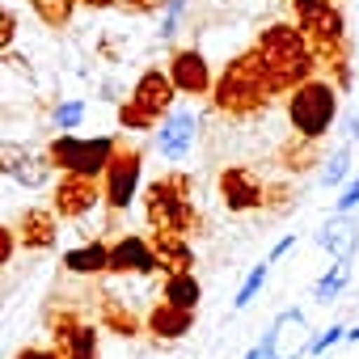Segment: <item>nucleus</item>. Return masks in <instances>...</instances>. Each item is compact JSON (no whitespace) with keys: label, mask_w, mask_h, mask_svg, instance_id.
<instances>
[{"label":"nucleus","mask_w":359,"mask_h":359,"mask_svg":"<svg viewBox=\"0 0 359 359\" xmlns=\"http://www.w3.org/2000/svg\"><path fill=\"white\" fill-rule=\"evenodd\" d=\"M254 51H258L262 64H266V76H271L275 97H279V93H292L296 85H304V81L317 76V60H313L309 39L300 34L296 22H275V26H266V30L254 39Z\"/></svg>","instance_id":"1"},{"label":"nucleus","mask_w":359,"mask_h":359,"mask_svg":"<svg viewBox=\"0 0 359 359\" xmlns=\"http://www.w3.org/2000/svg\"><path fill=\"white\" fill-rule=\"evenodd\" d=\"M271 97H275V89H271L266 64H262V55L254 47L233 55L224 64V72L216 76V85H212V106L220 114H233V118H250V114L266 110Z\"/></svg>","instance_id":"2"},{"label":"nucleus","mask_w":359,"mask_h":359,"mask_svg":"<svg viewBox=\"0 0 359 359\" xmlns=\"http://www.w3.org/2000/svg\"><path fill=\"white\" fill-rule=\"evenodd\" d=\"M195 182L191 173H165L148 187L144 195V220L152 233H177V237H191V229L199 224L195 212Z\"/></svg>","instance_id":"3"},{"label":"nucleus","mask_w":359,"mask_h":359,"mask_svg":"<svg viewBox=\"0 0 359 359\" xmlns=\"http://www.w3.org/2000/svg\"><path fill=\"white\" fill-rule=\"evenodd\" d=\"M338 118V89L325 81V76H313L304 85H296L287 93V123H292V135L309 140V144H321L330 135Z\"/></svg>","instance_id":"4"},{"label":"nucleus","mask_w":359,"mask_h":359,"mask_svg":"<svg viewBox=\"0 0 359 359\" xmlns=\"http://www.w3.org/2000/svg\"><path fill=\"white\" fill-rule=\"evenodd\" d=\"M114 152H118L114 135H55L47 148V156L60 173H81V177H93V182L106 173Z\"/></svg>","instance_id":"5"},{"label":"nucleus","mask_w":359,"mask_h":359,"mask_svg":"<svg viewBox=\"0 0 359 359\" xmlns=\"http://www.w3.org/2000/svg\"><path fill=\"white\" fill-rule=\"evenodd\" d=\"M296 26H300V34L309 39V51H313L317 68H321V64L330 68L334 60L351 55V51H346V18H342L338 5L304 9V13H296Z\"/></svg>","instance_id":"6"},{"label":"nucleus","mask_w":359,"mask_h":359,"mask_svg":"<svg viewBox=\"0 0 359 359\" xmlns=\"http://www.w3.org/2000/svg\"><path fill=\"white\" fill-rule=\"evenodd\" d=\"M140 177H144V156L131 148H118L114 156H110V165H106V173H102V203L110 208V212H127L131 208V199L140 195Z\"/></svg>","instance_id":"7"},{"label":"nucleus","mask_w":359,"mask_h":359,"mask_svg":"<svg viewBox=\"0 0 359 359\" xmlns=\"http://www.w3.org/2000/svg\"><path fill=\"white\" fill-rule=\"evenodd\" d=\"M0 173L9 177V182L26 187V191H43L51 182V156L47 152H34V148H22V144H0Z\"/></svg>","instance_id":"8"},{"label":"nucleus","mask_w":359,"mask_h":359,"mask_svg":"<svg viewBox=\"0 0 359 359\" xmlns=\"http://www.w3.org/2000/svg\"><path fill=\"white\" fill-rule=\"evenodd\" d=\"M97 203H102V187L93 182V177L60 173L55 195H51V212H55V220H85L89 212H97Z\"/></svg>","instance_id":"9"},{"label":"nucleus","mask_w":359,"mask_h":359,"mask_svg":"<svg viewBox=\"0 0 359 359\" xmlns=\"http://www.w3.org/2000/svg\"><path fill=\"white\" fill-rule=\"evenodd\" d=\"M216 187H220V203L241 216V212H258L262 208V177L250 169V165H224L220 177H216Z\"/></svg>","instance_id":"10"},{"label":"nucleus","mask_w":359,"mask_h":359,"mask_svg":"<svg viewBox=\"0 0 359 359\" xmlns=\"http://www.w3.org/2000/svg\"><path fill=\"white\" fill-rule=\"evenodd\" d=\"M165 72H169L173 89L182 93V97H208V93H212V85H216L208 55H203V51H195V47L173 51V60H169V68H165Z\"/></svg>","instance_id":"11"},{"label":"nucleus","mask_w":359,"mask_h":359,"mask_svg":"<svg viewBox=\"0 0 359 359\" xmlns=\"http://www.w3.org/2000/svg\"><path fill=\"white\" fill-rule=\"evenodd\" d=\"M199 140V114L187 110V106H173L165 118H161V131H156V148L165 161H187V152L195 148Z\"/></svg>","instance_id":"12"},{"label":"nucleus","mask_w":359,"mask_h":359,"mask_svg":"<svg viewBox=\"0 0 359 359\" xmlns=\"http://www.w3.org/2000/svg\"><path fill=\"white\" fill-rule=\"evenodd\" d=\"M106 271L110 275H156L152 241L140 233H123L118 241L106 245Z\"/></svg>","instance_id":"13"},{"label":"nucleus","mask_w":359,"mask_h":359,"mask_svg":"<svg viewBox=\"0 0 359 359\" xmlns=\"http://www.w3.org/2000/svg\"><path fill=\"white\" fill-rule=\"evenodd\" d=\"M262 342H266L271 359H300L309 351V317L300 309H283L271 321V330H266Z\"/></svg>","instance_id":"14"},{"label":"nucleus","mask_w":359,"mask_h":359,"mask_svg":"<svg viewBox=\"0 0 359 359\" xmlns=\"http://www.w3.org/2000/svg\"><path fill=\"white\" fill-rule=\"evenodd\" d=\"M131 102H135V106H144V110L161 123V118L177 106V89H173L169 72L148 68V72H140V81H135V89H131Z\"/></svg>","instance_id":"15"},{"label":"nucleus","mask_w":359,"mask_h":359,"mask_svg":"<svg viewBox=\"0 0 359 359\" xmlns=\"http://www.w3.org/2000/svg\"><path fill=\"white\" fill-rule=\"evenodd\" d=\"M144 325H148L152 338L177 342V338H187V334L195 330V313H191V309H177V304H169V300H156V304L148 309Z\"/></svg>","instance_id":"16"},{"label":"nucleus","mask_w":359,"mask_h":359,"mask_svg":"<svg viewBox=\"0 0 359 359\" xmlns=\"http://www.w3.org/2000/svg\"><path fill=\"white\" fill-rule=\"evenodd\" d=\"M13 233H18V245L26 250H51L60 241V220L51 208H26Z\"/></svg>","instance_id":"17"},{"label":"nucleus","mask_w":359,"mask_h":359,"mask_svg":"<svg viewBox=\"0 0 359 359\" xmlns=\"http://www.w3.org/2000/svg\"><path fill=\"white\" fill-rule=\"evenodd\" d=\"M152 254H156V271L165 275H182L195 271V245L191 237H177V233H152Z\"/></svg>","instance_id":"18"},{"label":"nucleus","mask_w":359,"mask_h":359,"mask_svg":"<svg viewBox=\"0 0 359 359\" xmlns=\"http://www.w3.org/2000/svg\"><path fill=\"white\" fill-rule=\"evenodd\" d=\"M317 245H321L334 262H351L355 250H359V220H351V216H334V220L317 233Z\"/></svg>","instance_id":"19"},{"label":"nucleus","mask_w":359,"mask_h":359,"mask_svg":"<svg viewBox=\"0 0 359 359\" xmlns=\"http://www.w3.org/2000/svg\"><path fill=\"white\" fill-rule=\"evenodd\" d=\"M161 300L177 304V309H191L199 313V300H203V283L195 279V271H182V275H165V292Z\"/></svg>","instance_id":"20"},{"label":"nucleus","mask_w":359,"mask_h":359,"mask_svg":"<svg viewBox=\"0 0 359 359\" xmlns=\"http://www.w3.org/2000/svg\"><path fill=\"white\" fill-rule=\"evenodd\" d=\"M64 271L72 275H102L106 271V241H85L64 254Z\"/></svg>","instance_id":"21"},{"label":"nucleus","mask_w":359,"mask_h":359,"mask_svg":"<svg viewBox=\"0 0 359 359\" xmlns=\"http://www.w3.org/2000/svg\"><path fill=\"white\" fill-rule=\"evenodd\" d=\"M102 325L110 330V334H118V338H131V334H140V317L118 300V296H102Z\"/></svg>","instance_id":"22"},{"label":"nucleus","mask_w":359,"mask_h":359,"mask_svg":"<svg viewBox=\"0 0 359 359\" xmlns=\"http://www.w3.org/2000/svg\"><path fill=\"white\" fill-rule=\"evenodd\" d=\"M346 283H351V262H334V266L313 283V300H317V304H334V300L346 292Z\"/></svg>","instance_id":"23"},{"label":"nucleus","mask_w":359,"mask_h":359,"mask_svg":"<svg viewBox=\"0 0 359 359\" xmlns=\"http://www.w3.org/2000/svg\"><path fill=\"white\" fill-rule=\"evenodd\" d=\"M313 165H321V152H317V144H309V140L292 135V140L283 144V169H292V173H304V169H313Z\"/></svg>","instance_id":"24"},{"label":"nucleus","mask_w":359,"mask_h":359,"mask_svg":"<svg viewBox=\"0 0 359 359\" xmlns=\"http://www.w3.org/2000/svg\"><path fill=\"white\" fill-rule=\"evenodd\" d=\"M30 9L43 18V26L60 30V26H68V22H72V13H76V0H30Z\"/></svg>","instance_id":"25"},{"label":"nucleus","mask_w":359,"mask_h":359,"mask_svg":"<svg viewBox=\"0 0 359 359\" xmlns=\"http://www.w3.org/2000/svg\"><path fill=\"white\" fill-rule=\"evenodd\" d=\"M118 127H123V131H152L156 118H152L144 106H135L131 97H123V102H118Z\"/></svg>","instance_id":"26"},{"label":"nucleus","mask_w":359,"mask_h":359,"mask_svg":"<svg viewBox=\"0 0 359 359\" xmlns=\"http://www.w3.org/2000/svg\"><path fill=\"white\" fill-rule=\"evenodd\" d=\"M64 359H97V325H81L64 351Z\"/></svg>","instance_id":"27"},{"label":"nucleus","mask_w":359,"mask_h":359,"mask_svg":"<svg viewBox=\"0 0 359 359\" xmlns=\"http://www.w3.org/2000/svg\"><path fill=\"white\" fill-rule=\"evenodd\" d=\"M81 123H85V102H81V97H68V102L55 106V127H60V135H72Z\"/></svg>","instance_id":"28"},{"label":"nucleus","mask_w":359,"mask_h":359,"mask_svg":"<svg viewBox=\"0 0 359 359\" xmlns=\"http://www.w3.org/2000/svg\"><path fill=\"white\" fill-rule=\"evenodd\" d=\"M266 275H271V262H258L250 275H245V283H241V292H237V300H233V309H250L254 304V296L262 292V283H266Z\"/></svg>","instance_id":"29"},{"label":"nucleus","mask_w":359,"mask_h":359,"mask_svg":"<svg viewBox=\"0 0 359 359\" xmlns=\"http://www.w3.org/2000/svg\"><path fill=\"white\" fill-rule=\"evenodd\" d=\"M325 169H321V182L325 187H342L346 182V173H351V148H338L330 161H321Z\"/></svg>","instance_id":"30"},{"label":"nucleus","mask_w":359,"mask_h":359,"mask_svg":"<svg viewBox=\"0 0 359 359\" xmlns=\"http://www.w3.org/2000/svg\"><path fill=\"white\" fill-rule=\"evenodd\" d=\"M292 208V187L287 182H275V187H262V212H287Z\"/></svg>","instance_id":"31"},{"label":"nucleus","mask_w":359,"mask_h":359,"mask_svg":"<svg viewBox=\"0 0 359 359\" xmlns=\"http://www.w3.org/2000/svg\"><path fill=\"white\" fill-rule=\"evenodd\" d=\"M81 330V321H76V313H60L55 317V325H51V342H55V351L64 355L68 351V342H72V334Z\"/></svg>","instance_id":"32"},{"label":"nucleus","mask_w":359,"mask_h":359,"mask_svg":"<svg viewBox=\"0 0 359 359\" xmlns=\"http://www.w3.org/2000/svg\"><path fill=\"white\" fill-rule=\"evenodd\" d=\"M182 13H187V0H165V9H161V39H173L177 34Z\"/></svg>","instance_id":"33"},{"label":"nucleus","mask_w":359,"mask_h":359,"mask_svg":"<svg viewBox=\"0 0 359 359\" xmlns=\"http://www.w3.org/2000/svg\"><path fill=\"white\" fill-rule=\"evenodd\" d=\"M359 208V177H351V182L342 187V195L334 199V216H351Z\"/></svg>","instance_id":"34"},{"label":"nucleus","mask_w":359,"mask_h":359,"mask_svg":"<svg viewBox=\"0 0 359 359\" xmlns=\"http://www.w3.org/2000/svg\"><path fill=\"white\" fill-rule=\"evenodd\" d=\"M342 334H346L342 325H325L317 338H309V355H321V351H330L334 342H342Z\"/></svg>","instance_id":"35"},{"label":"nucleus","mask_w":359,"mask_h":359,"mask_svg":"<svg viewBox=\"0 0 359 359\" xmlns=\"http://www.w3.org/2000/svg\"><path fill=\"white\" fill-rule=\"evenodd\" d=\"M13 39H18V18H13V9L0 5V55L13 47Z\"/></svg>","instance_id":"36"},{"label":"nucleus","mask_w":359,"mask_h":359,"mask_svg":"<svg viewBox=\"0 0 359 359\" xmlns=\"http://www.w3.org/2000/svg\"><path fill=\"white\" fill-rule=\"evenodd\" d=\"M13 254H18V233L9 224H0V266H9Z\"/></svg>","instance_id":"37"},{"label":"nucleus","mask_w":359,"mask_h":359,"mask_svg":"<svg viewBox=\"0 0 359 359\" xmlns=\"http://www.w3.org/2000/svg\"><path fill=\"white\" fill-rule=\"evenodd\" d=\"M13 359H64L55 346H26V351H18Z\"/></svg>","instance_id":"38"},{"label":"nucleus","mask_w":359,"mask_h":359,"mask_svg":"<svg viewBox=\"0 0 359 359\" xmlns=\"http://www.w3.org/2000/svg\"><path fill=\"white\" fill-rule=\"evenodd\" d=\"M123 5H127L131 13H161L165 0H123Z\"/></svg>","instance_id":"39"},{"label":"nucleus","mask_w":359,"mask_h":359,"mask_svg":"<svg viewBox=\"0 0 359 359\" xmlns=\"http://www.w3.org/2000/svg\"><path fill=\"white\" fill-rule=\"evenodd\" d=\"M287 5H292L296 13H304V9H317V5H338V0H287Z\"/></svg>","instance_id":"40"},{"label":"nucleus","mask_w":359,"mask_h":359,"mask_svg":"<svg viewBox=\"0 0 359 359\" xmlns=\"http://www.w3.org/2000/svg\"><path fill=\"white\" fill-rule=\"evenodd\" d=\"M292 245H296V237H283V241H279V245L271 250V258H266V262H279V258H283V254H287Z\"/></svg>","instance_id":"41"},{"label":"nucleus","mask_w":359,"mask_h":359,"mask_svg":"<svg viewBox=\"0 0 359 359\" xmlns=\"http://www.w3.org/2000/svg\"><path fill=\"white\" fill-rule=\"evenodd\" d=\"M76 5H85V9H114V5H123V0H76Z\"/></svg>","instance_id":"42"},{"label":"nucleus","mask_w":359,"mask_h":359,"mask_svg":"<svg viewBox=\"0 0 359 359\" xmlns=\"http://www.w3.org/2000/svg\"><path fill=\"white\" fill-rule=\"evenodd\" d=\"M241 359H271V351H266V342H258V346H250Z\"/></svg>","instance_id":"43"},{"label":"nucleus","mask_w":359,"mask_h":359,"mask_svg":"<svg viewBox=\"0 0 359 359\" xmlns=\"http://www.w3.org/2000/svg\"><path fill=\"white\" fill-rule=\"evenodd\" d=\"M342 127H346V140H355V135H359V114H351Z\"/></svg>","instance_id":"44"},{"label":"nucleus","mask_w":359,"mask_h":359,"mask_svg":"<svg viewBox=\"0 0 359 359\" xmlns=\"http://www.w3.org/2000/svg\"><path fill=\"white\" fill-rule=\"evenodd\" d=\"M342 338H346V342H359V325H355V330H346Z\"/></svg>","instance_id":"45"}]
</instances>
